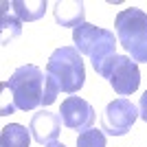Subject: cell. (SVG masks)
Instances as JSON below:
<instances>
[{"label": "cell", "instance_id": "cell-1", "mask_svg": "<svg viewBox=\"0 0 147 147\" xmlns=\"http://www.w3.org/2000/svg\"><path fill=\"white\" fill-rule=\"evenodd\" d=\"M2 86L11 94V103L16 110H35L37 105L44 103V94H46V73L42 68L24 64V66L16 68L11 79L5 81Z\"/></svg>", "mask_w": 147, "mask_h": 147}, {"label": "cell", "instance_id": "cell-2", "mask_svg": "<svg viewBox=\"0 0 147 147\" xmlns=\"http://www.w3.org/2000/svg\"><path fill=\"white\" fill-rule=\"evenodd\" d=\"M46 75L53 77L59 92L75 94L77 90H81L84 81H86V68H84L81 53L75 46L55 49L46 64Z\"/></svg>", "mask_w": 147, "mask_h": 147}, {"label": "cell", "instance_id": "cell-3", "mask_svg": "<svg viewBox=\"0 0 147 147\" xmlns=\"http://www.w3.org/2000/svg\"><path fill=\"white\" fill-rule=\"evenodd\" d=\"M73 42H75V49L79 51L81 55L90 57L97 75H101L105 64L117 55L114 49H117L119 40L114 37L112 31L99 29V26H94V24L84 22L81 26H77V29L73 31Z\"/></svg>", "mask_w": 147, "mask_h": 147}, {"label": "cell", "instance_id": "cell-4", "mask_svg": "<svg viewBox=\"0 0 147 147\" xmlns=\"http://www.w3.org/2000/svg\"><path fill=\"white\" fill-rule=\"evenodd\" d=\"M117 40L132 55V61H147V13L129 7L117 13L114 18Z\"/></svg>", "mask_w": 147, "mask_h": 147}, {"label": "cell", "instance_id": "cell-5", "mask_svg": "<svg viewBox=\"0 0 147 147\" xmlns=\"http://www.w3.org/2000/svg\"><path fill=\"white\" fill-rule=\"evenodd\" d=\"M101 77L108 79V84L121 97H127V94L136 92L138 90V84H141L138 64L132 61L127 55H114L105 64V68L101 70Z\"/></svg>", "mask_w": 147, "mask_h": 147}, {"label": "cell", "instance_id": "cell-6", "mask_svg": "<svg viewBox=\"0 0 147 147\" xmlns=\"http://www.w3.org/2000/svg\"><path fill=\"white\" fill-rule=\"evenodd\" d=\"M136 117H138V108L129 99H125V97L114 99L112 103L105 105V110H103L101 129L110 136H123L132 129Z\"/></svg>", "mask_w": 147, "mask_h": 147}, {"label": "cell", "instance_id": "cell-7", "mask_svg": "<svg viewBox=\"0 0 147 147\" xmlns=\"http://www.w3.org/2000/svg\"><path fill=\"white\" fill-rule=\"evenodd\" d=\"M61 123L75 132H88L94 125V108L81 97H66L59 110Z\"/></svg>", "mask_w": 147, "mask_h": 147}, {"label": "cell", "instance_id": "cell-8", "mask_svg": "<svg viewBox=\"0 0 147 147\" xmlns=\"http://www.w3.org/2000/svg\"><path fill=\"white\" fill-rule=\"evenodd\" d=\"M61 117L59 114H53L49 110H40L31 117V123H29V132L33 136V141L40 143V145H53L57 143V136L61 132Z\"/></svg>", "mask_w": 147, "mask_h": 147}, {"label": "cell", "instance_id": "cell-9", "mask_svg": "<svg viewBox=\"0 0 147 147\" xmlns=\"http://www.w3.org/2000/svg\"><path fill=\"white\" fill-rule=\"evenodd\" d=\"M53 16H55V22L59 26H73V31H75L77 26L84 24V18H86L84 2L81 0H64V2H57L55 9H53Z\"/></svg>", "mask_w": 147, "mask_h": 147}, {"label": "cell", "instance_id": "cell-10", "mask_svg": "<svg viewBox=\"0 0 147 147\" xmlns=\"http://www.w3.org/2000/svg\"><path fill=\"white\" fill-rule=\"evenodd\" d=\"M9 7H11L9 2H2V16H0V42H2V46H7L13 37H18L22 33V20Z\"/></svg>", "mask_w": 147, "mask_h": 147}, {"label": "cell", "instance_id": "cell-11", "mask_svg": "<svg viewBox=\"0 0 147 147\" xmlns=\"http://www.w3.org/2000/svg\"><path fill=\"white\" fill-rule=\"evenodd\" d=\"M11 11L18 16L22 22H33L40 20L46 11V0H11Z\"/></svg>", "mask_w": 147, "mask_h": 147}, {"label": "cell", "instance_id": "cell-12", "mask_svg": "<svg viewBox=\"0 0 147 147\" xmlns=\"http://www.w3.org/2000/svg\"><path fill=\"white\" fill-rule=\"evenodd\" d=\"M31 132L20 125V123H9L7 127H2L0 134V147H29L31 145Z\"/></svg>", "mask_w": 147, "mask_h": 147}, {"label": "cell", "instance_id": "cell-13", "mask_svg": "<svg viewBox=\"0 0 147 147\" xmlns=\"http://www.w3.org/2000/svg\"><path fill=\"white\" fill-rule=\"evenodd\" d=\"M108 138H105L103 129H88L77 136V147H105Z\"/></svg>", "mask_w": 147, "mask_h": 147}, {"label": "cell", "instance_id": "cell-14", "mask_svg": "<svg viewBox=\"0 0 147 147\" xmlns=\"http://www.w3.org/2000/svg\"><path fill=\"white\" fill-rule=\"evenodd\" d=\"M138 117H141L143 121L147 123V90L143 92V97H141V101H138Z\"/></svg>", "mask_w": 147, "mask_h": 147}, {"label": "cell", "instance_id": "cell-15", "mask_svg": "<svg viewBox=\"0 0 147 147\" xmlns=\"http://www.w3.org/2000/svg\"><path fill=\"white\" fill-rule=\"evenodd\" d=\"M49 147H66L64 143H53V145H49Z\"/></svg>", "mask_w": 147, "mask_h": 147}]
</instances>
